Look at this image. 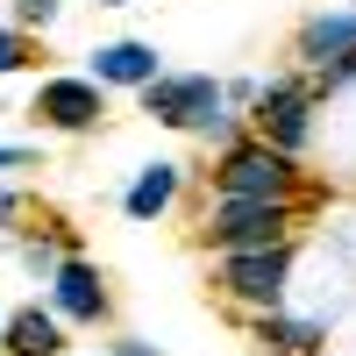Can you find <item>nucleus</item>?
Returning <instances> with one entry per match:
<instances>
[{
    "label": "nucleus",
    "mask_w": 356,
    "mask_h": 356,
    "mask_svg": "<svg viewBox=\"0 0 356 356\" xmlns=\"http://www.w3.org/2000/svg\"><path fill=\"white\" fill-rule=\"evenodd\" d=\"M100 8H129V0H100Z\"/></svg>",
    "instance_id": "20"
},
{
    "label": "nucleus",
    "mask_w": 356,
    "mask_h": 356,
    "mask_svg": "<svg viewBox=\"0 0 356 356\" xmlns=\"http://www.w3.org/2000/svg\"><path fill=\"white\" fill-rule=\"evenodd\" d=\"M221 100H228V107H250V100H257V79H228Z\"/></svg>",
    "instance_id": "16"
},
{
    "label": "nucleus",
    "mask_w": 356,
    "mask_h": 356,
    "mask_svg": "<svg viewBox=\"0 0 356 356\" xmlns=\"http://www.w3.org/2000/svg\"><path fill=\"white\" fill-rule=\"evenodd\" d=\"M314 86L307 79H271V86H257V100H250V129L271 143V150L285 157H300L307 143H314Z\"/></svg>",
    "instance_id": "5"
},
{
    "label": "nucleus",
    "mask_w": 356,
    "mask_h": 356,
    "mask_svg": "<svg viewBox=\"0 0 356 356\" xmlns=\"http://www.w3.org/2000/svg\"><path fill=\"white\" fill-rule=\"evenodd\" d=\"M29 164V150H22V143H0V171H22Z\"/></svg>",
    "instance_id": "17"
},
{
    "label": "nucleus",
    "mask_w": 356,
    "mask_h": 356,
    "mask_svg": "<svg viewBox=\"0 0 356 356\" xmlns=\"http://www.w3.org/2000/svg\"><path fill=\"white\" fill-rule=\"evenodd\" d=\"M8 221H22V193H0V228Z\"/></svg>",
    "instance_id": "19"
},
{
    "label": "nucleus",
    "mask_w": 356,
    "mask_h": 356,
    "mask_svg": "<svg viewBox=\"0 0 356 356\" xmlns=\"http://www.w3.org/2000/svg\"><path fill=\"white\" fill-rule=\"evenodd\" d=\"M107 356H157V349H150V342H136V335H122V342H114Z\"/></svg>",
    "instance_id": "18"
},
{
    "label": "nucleus",
    "mask_w": 356,
    "mask_h": 356,
    "mask_svg": "<svg viewBox=\"0 0 356 356\" xmlns=\"http://www.w3.org/2000/svg\"><path fill=\"white\" fill-rule=\"evenodd\" d=\"M214 193L221 200H300V157L271 150L264 136H235V143H221Z\"/></svg>",
    "instance_id": "2"
},
{
    "label": "nucleus",
    "mask_w": 356,
    "mask_h": 356,
    "mask_svg": "<svg viewBox=\"0 0 356 356\" xmlns=\"http://www.w3.org/2000/svg\"><path fill=\"white\" fill-rule=\"evenodd\" d=\"M0 335H8V314H0Z\"/></svg>",
    "instance_id": "21"
},
{
    "label": "nucleus",
    "mask_w": 356,
    "mask_h": 356,
    "mask_svg": "<svg viewBox=\"0 0 356 356\" xmlns=\"http://www.w3.org/2000/svg\"><path fill=\"white\" fill-rule=\"evenodd\" d=\"M29 114H36L43 129H57V136H86V129H100V114H107V86H93V79H43Z\"/></svg>",
    "instance_id": "6"
},
{
    "label": "nucleus",
    "mask_w": 356,
    "mask_h": 356,
    "mask_svg": "<svg viewBox=\"0 0 356 356\" xmlns=\"http://www.w3.org/2000/svg\"><path fill=\"white\" fill-rule=\"evenodd\" d=\"M29 65H36V36H29V29H0V79L29 72Z\"/></svg>",
    "instance_id": "14"
},
{
    "label": "nucleus",
    "mask_w": 356,
    "mask_h": 356,
    "mask_svg": "<svg viewBox=\"0 0 356 356\" xmlns=\"http://www.w3.org/2000/svg\"><path fill=\"white\" fill-rule=\"evenodd\" d=\"M65 257H79V235H72V228H57V235H29V243H22V264H29L36 278H50Z\"/></svg>",
    "instance_id": "13"
},
{
    "label": "nucleus",
    "mask_w": 356,
    "mask_h": 356,
    "mask_svg": "<svg viewBox=\"0 0 356 356\" xmlns=\"http://www.w3.org/2000/svg\"><path fill=\"white\" fill-rule=\"evenodd\" d=\"M292 214H300V200H214L207 207V243L221 257L271 250V243H292Z\"/></svg>",
    "instance_id": "3"
},
{
    "label": "nucleus",
    "mask_w": 356,
    "mask_h": 356,
    "mask_svg": "<svg viewBox=\"0 0 356 356\" xmlns=\"http://www.w3.org/2000/svg\"><path fill=\"white\" fill-rule=\"evenodd\" d=\"M214 285L228 292L235 307H250V314L285 307V285H292V243H271V250H228L221 271H214Z\"/></svg>",
    "instance_id": "4"
},
{
    "label": "nucleus",
    "mask_w": 356,
    "mask_h": 356,
    "mask_svg": "<svg viewBox=\"0 0 356 356\" xmlns=\"http://www.w3.org/2000/svg\"><path fill=\"white\" fill-rule=\"evenodd\" d=\"M164 72V57H157V43H136V36H122V43H100L93 50V65H86V79L93 86H150Z\"/></svg>",
    "instance_id": "8"
},
{
    "label": "nucleus",
    "mask_w": 356,
    "mask_h": 356,
    "mask_svg": "<svg viewBox=\"0 0 356 356\" xmlns=\"http://www.w3.org/2000/svg\"><path fill=\"white\" fill-rule=\"evenodd\" d=\"M43 285H50V314H57V321H86V328H100V321H107V285H100V271H93L86 257H65Z\"/></svg>",
    "instance_id": "7"
},
{
    "label": "nucleus",
    "mask_w": 356,
    "mask_h": 356,
    "mask_svg": "<svg viewBox=\"0 0 356 356\" xmlns=\"http://www.w3.org/2000/svg\"><path fill=\"white\" fill-rule=\"evenodd\" d=\"M143 93V114H150L157 129H193L200 143H235V114L221 100V79L207 72H157L150 86H136Z\"/></svg>",
    "instance_id": "1"
},
{
    "label": "nucleus",
    "mask_w": 356,
    "mask_h": 356,
    "mask_svg": "<svg viewBox=\"0 0 356 356\" xmlns=\"http://www.w3.org/2000/svg\"><path fill=\"white\" fill-rule=\"evenodd\" d=\"M349 50H356V8L349 15H314L300 29V65L307 72H321L328 57H349Z\"/></svg>",
    "instance_id": "11"
},
{
    "label": "nucleus",
    "mask_w": 356,
    "mask_h": 356,
    "mask_svg": "<svg viewBox=\"0 0 356 356\" xmlns=\"http://www.w3.org/2000/svg\"><path fill=\"white\" fill-rule=\"evenodd\" d=\"M257 342L271 356H321V342H328V328L321 321H292V314H257Z\"/></svg>",
    "instance_id": "12"
},
{
    "label": "nucleus",
    "mask_w": 356,
    "mask_h": 356,
    "mask_svg": "<svg viewBox=\"0 0 356 356\" xmlns=\"http://www.w3.org/2000/svg\"><path fill=\"white\" fill-rule=\"evenodd\" d=\"M0 349L8 356H65V321H57L50 307H15Z\"/></svg>",
    "instance_id": "9"
},
{
    "label": "nucleus",
    "mask_w": 356,
    "mask_h": 356,
    "mask_svg": "<svg viewBox=\"0 0 356 356\" xmlns=\"http://www.w3.org/2000/svg\"><path fill=\"white\" fill-rule=\"evenodd\" d=\"M178 186H186V164H143V171H136V186L122 193L129 221H157V214H171Z\"/></svg>",
    "instance_id": "10"
},
{
    "label": "nucleus",
    "mask_w": 356,
    "mask_h": 356,
    "mask_svg": "<svg viewBox=\"0 0 356 356\" xmlns=\"http://www.w3.org/2000/svg\"><path fill=\"white\" fill-rule=\"evenodd\" d=\"M57 22V0H15V29H50Z\"/></svg>",
    "instance_id": "15"
}]
</instances>
